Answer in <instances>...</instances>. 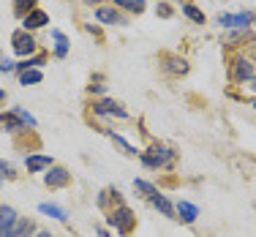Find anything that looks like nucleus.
I'll list each match as a JSON object with an SVG mask.
<instances>
[{"label":"nucleus","mask_w":256,"mask_h":237,"mask_svg":"<svg viewBox=\"0 0 256 237\" xmlns=\"http://www.w3.org/2000/svg\"><path fill=\"white\" fill-rule=\"evenodd\" d=\"M11 46H14V52L20 54V58H28V54H33L36 52V38L28 33V30H20V33H14L11 36Z\"/></svg>","instance_id":"f257e3e1"},{"label":"nucleus","mask_w":256,"mask_h":237,"mask_svg":"<svg viewBox=\"0 0 256 237\" xmlns=\"http://www.w3.org/2000/svg\"><path fill=\"white\" fill-rule=\"evenodd\" d=\"M109 224H112V226H118V232L128 234L134 229V224H136V216H134L128 208H118L112 216H109Z\"/></svg>","instance_id":"f03ea898"},{"label":"nucleus","mask_w":256,"mask_h":237,"mask_svg":"<svg viewBox=\"0 0 256 237\" xmlns=\"http://www.w3.org/2000/svg\"><path fill=\"white\" fill-rule=\"evenodd\" d=\"M172 158H174V150L153 148V153H144L142 156V164H144V166H150V169H158V166H164V164H169Z\"/></svg>","instance_id":"7ed1b4c3"},{"label":"nucleus","mask_w":256,"mask_h":237,"mask_svg":"<svg viewBox=\"0 0 256 237\" xmlns=\"http://www.w3.org/2000/svg\"><path fill=\"white\" fill-rule=\"evenodd\" d=\"M44 183L50 188H63V186L71 183V172L63 169V166H54V169H50V172L44 174Z\"/></svg>","instance_id":"20e7f679"},{"label":"nucleus","mask_w":256,"mask_h":237,"mask_svg":"<svg viewBox=\"0 0 256 237\" xmlns=\"http://www.w3.org/2000/svg\"><path fill=\"white\" fill-rule=\"evenodd\" d=\"M251 20L254 16L248 14V11H242V14H224L218 22H221V28H248Z\"/></svg>","instance_id":"39448f33"},{"label":"nucleus","mask_w":256,"mask_h":237,"mask_svg":"<svg viewBox=\"0 0 256 237\" xmlns=\"http://www.w3.org/2000/svg\"><path fill=\"white\" fill-rule=\"evenodd\" d=\"M14 224H16L14 208H0V237H11Z\"/></svg>","instance_id":"423d86ee"},{"label":"nucleus","mask_w":256,"mask_h":237,"mask_svg":"<svg viewBox=\"0 0 256 237\" xmlns=\"http://www.w3.org/2000/svg\"><path fill=\"white\" fill-rule=\"evenodd\" d=\"M28 172H41V169H50L52 166V158L50 156H30L25 161Z\"/></svg>","instance_id":"0eeeda50"},{"label":"nucleus","mask_w":256,"mask_h":237,"mask_svg":"<svg viewBox=\"0 0 256 237\" xmlns=\"http://www.w3.org/2000/svg\"><path fill=\"white\" fill-rule=\"evenodd\" d=\"M46 20H50V16L44 14V11H30V14L25 16V30H36V28H44L46 25Z\"/></svg>","instance_id":"6e6552de"},{"label":"nucleus","mask_w":256,"mask_h":237,"mask_svg":"<svg viewBox=\"0 0 256 237\" xmlns=\"http://www.w3.org/2000/svg\"><path fill=\"white\" fill-rule=\"evenodd\" d=\"M96 112H98V114H118V118H126V109H120V104H114V101H101V104H96Z\"/></svg>","instance_id":"1a4fd4ad"},{"label":"nucleus","mask_w":256,"mask_h":237,"mask_svg":"<svg viewBox=\"0 0 256 237\" xmlns=\"http://www.w3.org/2000/svg\"><path fill=\"white\" fill-rule=\"evenodd\" d=\"M174 210H178V212H180V218H182V221H186V224H191V221H196V216H199V210H196V208H194V204H191V202H178V208H174Z\"/></svg>","instance_id":"9d476101"},{"label":"nucleus","mask_w":256,"mask_h":237,"mask_svg":"<svg viewBox=\"0 0 256 237\" xmlns=\"http://www.w3.org/2000/svg\"><path fill=\"white\" fill-rule=\"evenodd\" d=\"M96 20L104 22V25H118V22H123L114 8H98V11H96Z\"/></svg>","instance_id":"9b49d317"},{"label":"nucleus","mask_w":256,"mask_h":237,"mask_svg":"<svg viewBox=\"0 0 256 237\" xmlns=\"http://www.w3.org/2000/svg\"><path fill=\"white\" fill-rule=\"evenodd\" d=\"M254 76V66L248 63V60H237V66H234V79L237 82H246V79H251Z\"/></svg>","instance_id":"f8f14e48"},{"label":"nucleus","mask_w":256,"mask_h":237,"mask_svg":"<svg viewBox=\"0 0 256 237\" xmlns=\"http://www.w3.org/2000/svg\"><path fill=\"white\" fill-rule=\"evenodd\" d=\"M52 38H54V52H58V58H66V54H68V38H66L60 30H52Z\"/></svg>","instance_id":"ddd939ff"},{"label":"nucleus","mask_w":256,"mask_h":237,"mask_svg":"<svg viewBox=\"0 0 256 237\" xmlns=\"http://www.w3.org/2000/svg\"><path fill=\"white\" fill-rule=\"evenodd\" d=\"M38 210L41 212H44V216H50V218H54V221H66V218H68V216H66V210L63 208H58V204H38Z\"/></svg>","instance_id":"4468645a"},{"label":"nucleus","mask_w":256,"mask_h":237,"mask_svg":"<svg viewBox=\"0 0 256 237\" xmlns=\"http://www.w3.org/2000/svg\"><path fill=\"white\" fill-rule=\"evenodd\" d=\"M153 204H156V208L164 212V216L174 218V208H172V204H169V199L164 196V194H156V196H153Z\"/></svg>","instance_id":"2eb2a0df"},{"label":"nucleus","mask_w":256,"mask_h":237,"mask_svg":"<svg viewBox=\"0 0 256 237\" xmlns=\"http://www.w3.org/2000/svg\"><path fill=\"white\" fill-rule=\"evenodd\" d=\"M114 3H118L120 8L134 11V14H142V11H144V0H114Z\"/></svg>","instance_id":"dca6fc26"},{"label":"nucleus","mask_w":256,"mask_h":237,"mask_svg":"<svg viewBox=\"0 0 256 237\" xmlns=\"http://www.w3.org/2000/svg\"><path fill=\"white\" fill-rule=\"evenodd\" d=\"M30 232H33V224H30V221H20V218H16L14 229H11V237H25Z\"/></svg>","instance_id":"f3484780"},{"label":"nucleus","mask_w":256,"mask_h":237,"mask_svg":"<svg viewBox=\"0 0 256 237\" xmlns=\"http://www.w3.org/2000/svg\"><path fill=\"white\" fill-rule=\"evenodd\" d=\"M33 6H36V0H14V11H16V16H28L30 11H33Z\"/></svg>","instance_id":"a211bd4d"},{"label":"nucleus","mask_w":256,"mask_h":237,"mask_svg":"<svg viewBox=\"0 0 256 237\" xmlns=\"http://www.w3.org/2000/svg\"><path fill=\"white\" fill-rule=\"evenodd\" d=\"M134 188H136V191H142V194H148L150 199H153L156 194H158V188L150 186V183H144V180H134Z\"/></svg>","instance_id":"6ab92c4d"},{"label":"nucleus","mask_w":256,"mask_h":237,"mask_svg":"<svg viewBox=\"0 0 256 237\" xmlns=\"http://www.w3.org/2000/svg\"><path fill=\"white\" fill-rule=\"evenodd\" d=\"M41 71H36V68H30V71H22V84H36V82H41Z\"/></svg>","instance_id":"aec40b11"},{"label":"nucleus","mask_w":256,"mask_h":237,"mask_svg":"<svg viewBox=\"0 0 256 237\" xmlns=\"http://www.w3.org/2000/svg\"><path fill=\"white\" fill-rule=\"evenodd\" d=\"M182 14H186L191 22H204V14L196 8V6H186V8H182Z\"/></svg>","instance_id":"412c9836"},{"label":"nucleus","mask_w":256,"mask_h":237,"mask_svg":"<svg viewBox=\"0 0 256 237\" xmlns=\"http://www.w3.org/2000/svg\"><path fill=\"white\" fill-rule=\"evenodd\" d=\"M0 126H6V128H25V123L16 120L14 114H3V118H0Z\"/></svg>","instance_id":"4be33fe9"},{"label":"nucleus","mask_w":256,"mask_h":237,"mask_svg":"<svg viewBox=\"0 0 256 237\" xmlns=\"http://www.w3.org/2000/svg\"><path fill=\"white\" fill-rule=\"evenodd\" d=\"M169 68H172L174 71V74H178V71H180V74H186V71H188V63H186V60H178V58H169Z\"/></svg>","instance_id":"5701e85b"},{"label":"nucleus","mask_w":256,"mask_h":237,"mask_svg":"<svg viewBox=\"0 0 256 237\" xmlns=\"http://www.w3.org/2000/svg\"><path fill=\"white\" fill-rule=\"evenodd\" d=\"M0 71H14V63L6 60V58H0Z\"/></svg>","instance_id":"b1692460"},{"label":"nucleus","mask_w":256,"mask_h":237,"mask_svg":"<svg viewBox=\"0 0 256 237\" xmlns=\"http://www.w3.org/2000/svg\"><path fill=\"white\" fill-rule=\"evenodd\" d=\"M156 11H158V14H161V16H172V8H169L166 3H161V6H158V8H156Z\"/></svg>","instance_id":"393cba45"},{"label":"nucleus","mask_w":256,"mask_h":237,"mask_svg":"<svg viewBox=\"0 0 256 237\" xmlns=\"http://www.w3.org/2000/svg\"><path fill=\"white\" fill-rule=\"evenodd\" d=\"M0 174H6V178H11V166L6 161H0Z\"/></svg>","instance_id":"a878e982"},{"label":"nucleus","mask_w":256,"mask_h":237,"mask_svg":"<svg viewBox=\"0 0 256 237\" xmlns=\"http://www.w3.org/2000/svg\"><path fill=\"white\" fill-rule=\"evenodd\" d=\"M96 232H98V237H109V234H106V232H104V229H101V226H98V229H96Z\"/></svg>","instance_id":"bb28decb"},{"label":"nucleus","mask_w":256,"mask_h":237,"mask_svg":"<svg viewBox=\"0 0 256 237\" xmlns=\"http://www.w3.org/2000/svg\"><path fill=\"white\" fill-rule=\"evenodd\" d=\"M36 237H54V234H50V232H38Z\"/></svg>","instance_id":"cd10ccee"},{"label":"nucleus","mask_w":256,"mask_h":237,"mask_svg":"<svg viewBox=\"0 0 256 237\" xmlns=\"http://www.w3.org/2000/svg\"><path fill=\"white\" fill-rule=\"evenodd\" d=\"M0 101H6V93H3V90H0Z\"/></svg>","instance_id":"c85d7f7f"},{"label":"nucleus","mask_w":256,"mask_h":237,"mask_svg":"<svg viewBox=\"0 0 256 237\" xmlns=\"http://www.w3.org/2000/svg\"><path fill=\"white\" fill-rule=\"evenodd\" d=\"M254 88H256V74H254Z\"/></svg>","instance_id":"c756f323"},{"label":"nucleus","mask_w":256,"mask_h":237,"mask_svg":"<svg viewBox=\"0 0 256 237\" xmlns=\"http://www.w3.org/2000/svg\"><path fill=\"white\" fill-rule=\"evenodd\" d=\"M88 3H98V0H88Z\"/></svg>","instance_id":"7c9ffc66"},{"label":"nucleus","mask_w":256,"mask_h":237,"mask_svg":"<svg viewBox=\"0 0 256 237\" xmlns=\"http://www.w3.org/2000/svg\"><path fill=\"white\" fill-rule=\"evenodd\" d=\"M254 106H256V101H254Z\"/></svg>","instance_id":"2f4dec72"}]
</instances>
